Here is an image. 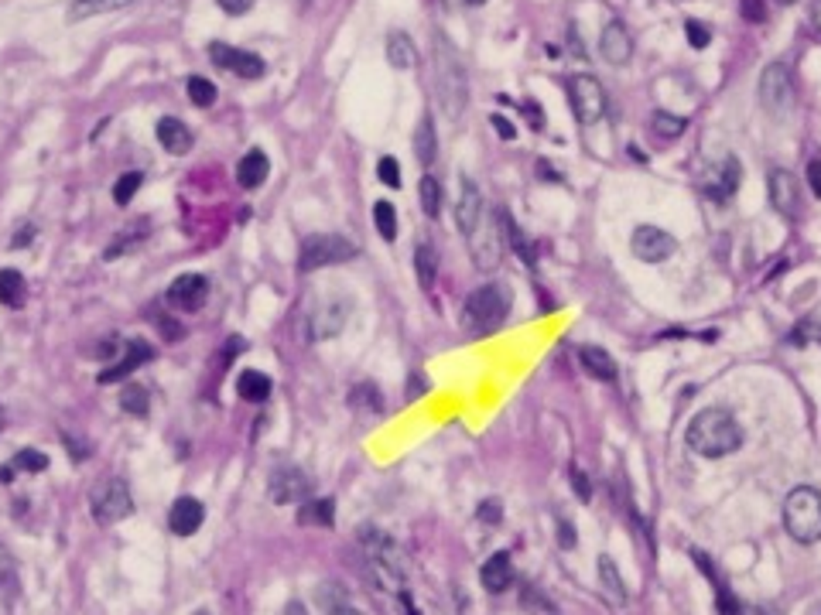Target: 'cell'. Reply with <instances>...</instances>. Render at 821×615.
I'll use <instances>...</instances> for the list:
<instances>
[{"mask_svg": "<svg viewBox=\"0 0 821 615\" xmlns=\"http://www.w3.org/2000/svg\"><path fill=\"white\" fill-rule=\"evenodd\" d=\"M600 48H602V59H606V62H613V66H626V62H630V55H633V38H630L626 24L623 21L606 24V28H602Z\"/></svg>", "mask_w": 821, "mask_h": 615, "instance_id": "9a60e30c", "label": "cell"}, {"mask_svg": "<svg viewBox=\"0 0 821 615\" xmlns=\"http://www.w3.org/2000/svg\"><path fill=\"white\" fill-rule=\"evenodd\" d=\"M377 178L383 181V185H387V188H398V185H400V164L394 161V157H380Z\"/></svg>", "mask_w": 821, "mask_h": 615, "instance_id": "7bdbcfd3", "label": "cell"}, {"mask_svg": "<svg viewBox=\"0 0 821 615\" xmlns=\"http://www.w3.org/2000/svg\"><path fill=\"white\" fill-rule=\"evenodd\" d=\"M770 198H774V209H777V212H784V216L794 212V205H798V181H794L791 172L780 168V172L770 175Z\"/></svg>", "mask_w": 821, "mask_h": 615, "instance_id": "cb8c5ba5", "label": "cell"}, {"mask_svg": "<svg viewBox=\"0 0 821 615\" xmlns=\"http://www.w3.org/2000/svg\"><path fill=\"white\" fill-rule=\"evenodd\" d=\"M808 185H811V192L821 198V161H811V164H808Z\"/></svg>", "mask_w": 821, "mask_h": 615, "instance_id": "816d5d0a", "label": "cell"}, {"mask_svg": "<svg viewBox=\"0 0 821 615\" xmlns=\"http://www.w3.org/2000/svg\"><path fill=\"white\" fill-rule=\"evenodd\" d=\"M422 209L424 216H431V220L442 212V185H439V178H422Z\"/></svg>", "mask_w": 821, "mask_h": 615, "instance_id": "e575fe53", "label": "cell"}, {"mask_svg": "<svg viewBox=\"0 0 821 615\" xmlns=\"http://www.w3.org/2000/svg\"><path fill=\"white\" fill-rule=\"evenodd\" d=\"M483 220V196L476 188V181L463 178V192H459V205H455V222L463 229V236H469Z\"/></svg>", "mask_w": 821, "mask_h": 615, "instance_id": "d6986e66", "label": "cell"}, {"mask_svg": "<svg viewBox=\"0 0 821 615\" xmlns=\"http://www.w3.org/2000/svg\"><path fill=\"white\" fill-rule=\"evenodd\" d=\"M489 124L496 127V133H500L503 140H513V133H517V131H513V124H507V116H500V113H493V116H489Z\"/></svg>", "mask_w": 821, "mask_h": 615, "instance_id": "f907efd6", "label": "cell"}, {"mask_svg": "<svg viewBox=\"0 0 821 615\" xmlns=\"http://www.w3.org/2000/svg\"><path fill=\"white\" fill-rule=\"evenodd\" d=\"M578 363H582L585 373L596 376V379H606V383L616 379V363H613V355L606 349H600V346H582V349H578Z\"/></svg>", "mask_w": 821, "mask_h": 615, "instance_id": "603a6c76", "label": "cell"}, {"mask_svg": "<svg viewBox=\"0 0 821 615\" xmlns=\"http://www.w3.org/2000/svg\"><path fill=\"white\" fill-rule=\"evenodd\" d=\"M11 571V557H7V550L0 547V574H7Z\"/></svg>", "mask_w": 821, "mask_h": 615, "instance_id": "6f0895ef", "label": "cell"}, {"mask_svg": "<svg viewBox=\"0 0 821 615\" xmlns=\"http://www.w3.org/2000/svg\"><path fill=\"white\" fill-rule=\"evenodd\" d=\"M0 424H4V414H0Z\"/></svg>", "mask_w": 821, "mask_h": 615, "instance_id": "e7e4bbea", "label": "cell"}, {"mask_svg": "<svg viewBox=\"0 0 821 615\" xmlns=\"http://www.w3.org/2000/svg\"><path fill=\"white\" fill-rule=\"evenodd\" d=\"M0 305L21 308L24 305V277L21 270H0Z\"/></svg>", "mask_w": 821, "mask_h": 615, "instance_id": "f1b7e54d", "label": "cell"}, {"mask_svg": "<svg viewBox=\"0 0 821 615\" xmlns=\"http://www.w3.org/2000/svg\"><path fill=\"white\" fill-rule=\"evenodd\" d=\"M500 222H503V233L511 236V246H513V250H517V253H520V257H524L527 264H534L531 246H527V240H524V233L517 229V222L511 220V212H503V209H500Z\"/></svg>", "mask_w": 821, "mask_h": 615, "instance_id": "f35d334b", "label": "cell"}, {"mask_svg": "<svg viewBox=\"0 0 821 615\" xmlns=\"http://www.w3.org/2000/svg\"><path fill=\"white\" fill-rule=\"evenodd\" d=\"M511 311V291L503 284H483L466 298V322L469 329L489 331L496 329Z\"/></svg>", "mask_w": 821, "mask_h": 615, "instance_id": "5b68a950", "label": "cell"}, {"mask_svg": "<svg viewBox=\"0 0 821 615\" xmlns=\"http://www.w3.org/2000/svg\"><path fill=\"white\" fill-rule=\"evenodd\" d=\"M811 21H815V28L821 31V0H815V7H811Z\"/></svg>", "mask_w": 821, "mask_h": 615, "instance_id": "9f6ffc18", "label": "cell"}, {"mask_svg": "<svg viewBox=\"0 0 821 615\" xmlns=\"http://www.w3.org/2000/svg\"><path fill=\"white\" fill-rule=\"evenodd\" d=\"M144 185V175L141 172H127L124 178H117V185H113V198H117V205H127L133 196H137V188Z\"/></svg>", "mask_w": 821, "mask_h": 615, "instance_id": "74e56055", "label": "cell"}, {"mask_svg": "<svg viewBox=\"0 0 821 615\" xmlns=\"http://www.w3.org/2000/svg\"><path fill=\"white\" fill-rule=\"evenodd\" d=\"M387 62L394 68H411L418 66V48L404 31H390L387 35Z\"/></svg>", "mask_w": 821, "mask_h": 615, "instance_id": "484cf974", "label": "cell"}, {"mask_svg": "<svg viewBox=\"0 0 821 615\" xmlns=\"http://www.w3.org/2000/svg\"><path fill=\"white\" fill-rule=\"evenodd\" d=\"M743 18L760 24V21H767V11H763V4H760V0H743Z\"/></svg>", "mask_w": 821, "mask_h": 615, "instance_id": "bcb514c9", "label": "cell"}, {"mask_svg": "<svg viewBox=\"0 0 821 615\" xmlns=\"http://www.w3.org/2000/svg\"><path fill=\"white\" fill-rule=\"evenodd\" d=\"M688 127L685 116H671V113H654V131L661 137H678V133Z\"/></svg>", "mask_w": 821, "mask_h": 615, "instance_id": "60d3db41", "label": "cell"}, {"mask_svg": "<svg viewBox=\"0 0 821 615\" xmlns=\"http://www.w3.org/2000/svg\"><path fill=\"white\" fill-rule=\"evenodd\" d=\"M739 181H743L739 161H736V157H726V161L712 172L709 185H705V196L715 198V202H729V198L736 196V188H739Z\"/></svg>", "mask_w": 821, "mask_h": 615, "instance_id": "ac0fdd59", "label": "cell"}, {"mask_svg": "<svg viewBox=\"0 0 821 615\" xmlns=\"http://www.w3.org/2000/svg\"><path fill=\"white\" fill-rule=\"evenodd\" d=\"M374 222H377V233L387 243L398 236V212H394L390 202H377V205H374Z\"/></svg>", "mask_w": 821, "mask_h": 615, "instance_id": "d590c367", "label": "cell"}, {"mask_svg": "<svg viewBox=\"0 0 821 615\" xmlns=\"http://www.w3.org/2000/svg\"><path fill=\"white\" fill-rule=\"evenodd\" d=\"M151 359H155V349H151V342L137 339V342H131V346H127V352L117 359V366H110V370H103V373H100V383H120V379H127V376H131L137 366H144V363H151Z\"/></svg>", "mask_w": 821, "mask_h": 615, "instance_id": "e0dca14e", "label": "cell"}, {"mask_svg": "<svg viewBox=\"0 0 821 615\" xmlns=\"http://www.w3.org/2000/svg\"><path fill=\"white\" fill-rule=\"evenodd\" d=\"M240 396L244 400H254V403H261V400H267L270 396V390H274V383H270V376L267 373H257V370H246L244 376H240Z\"/></svg>", "mask_w": 821, "mask_h": 615, "instance_id": "f546056e", "label": "cell"}, {"mask_svg": "<svg viewBox=\"0 0 821 615\" xmlns=\"http://www.w3.org/2000/svg\"><path fill=\"white\" fill-rule=\"evenodd\" d=\"M120 407H124L127 414H133V418H144V414L151 411V394H148L141 383H127V387L120 390Z\"/></svg>", "mask_w": 821, "mask_h": 615, "instance_id": "d6a6232c", "label": "cell"}, {"mask_svg": "<svg viewBox=\"0 0 821 615\" xmlns=\"http://www.w3.org/2000/svg\"><path fill=\"white\" fill-rule=\"evenodd\" d=\"M568 100H572L578 124H585V127H592L606 113V89H602L596 76H572L568 79Z\"/></svg>", "mask_w": 821, "mask_h": 615, "instance_id": "ba28073f", "label": "cell"}, {"mask_svg": "<svg viewBox=\"0 0 821 615\" xmlns=\"http://www.w3.org/2000/svg\"><path fill=\"white\" fill-rule=\"evenodd\" d=\"M209 55H213V62L220 68H226V72H233V76H240V79H261L267 72L264 59L261 55H254V52H244V48H229V44H209Z\"/></svg>", "mask_w": 821, "mask_h": 615, "instance_id": "7c38bea8", "label": "cell"}, {"mask_svg": "<svg viewBox=\"0 0 821 615\" xmlns=\"http://www.w3.org/2000/svg\"><path fill=\"white\" fill-rule=\"evenodd\" d=\"M93 516L100 523H117V520H127L133 513V496H131V485L124 479H107L93 489Z\"/></svg>", "mask_w": 821, "mask_h": 615, "instance_id": "52a82bcc", "label": "cell"}, {"mask_svg": "<svg viewBox=\"0 0 821 615\" xmlns=\"http://www.w3.org/2000/svg\"><path fill=\"white\" fill-rule=\"evenodd\" d=\"M784 527L798 544L821 540V492L811 485H798L784 499Z\"/></svg>", "mask_w": 821, "mask_h": 615, "instance_id": "277c9868", "label": "cell"}, {"mask_svg": "<svg viewBox=\"0 0 821 615\" xmlns=\"http://www.w3.org/2000/svg\"><path fill=\"white\" fill-rule=\"evenodd\" d=\"M719 615H743V609L733 602V595L726 588H719Z\"/></svg>", "mask_w": 821, "mask_h": 615, "instance_id": "c3c4849f", "label": "cell"}, {"mask_svg": "<svg viewBox=\"0 0 821 615\" xmlns=\"http://www.w3.org/2000/svg\"><path fill=\"white\" fill-rule=\"evenodd\" d=\"M144 233H148V226H141V229L133 226V229H127V233H124L120 240H117V243H110V246H107V253H103V257H107V260H117V257H124V250H127V246H131L133 240H141Z\"/></svg>", "mask_w": 821, "mask_h": 615, "instance_id": "b9f144b4", "label": "cell"}, {"mask_svg": "<svg viewBox=\"0 0 821 615\" xmlns=\"http://www.w3.org/2000/svg\"><path fill=\"white\" fill-rule=\"evenodd\" d=\"M267 172H270V164H267V154L264 151H250L237 164V181H240V188H261L267 181Z\"/></svg>", "mask_w": 821, "mask_h": 615, "instance_id": "d4e9b609", "label": "cell"}, {"mask_svg": "<svg viewBox=\"0 0 821 615\" xmlns=\"http://www.w3.org/2000/svg\"><path fill=\"white\" fill-rule=\"evenodd\" d=\"M285 615H309V609H305L302 602H288V609H285Z\"/></svg>", "mask_w": 821, "mask_h": 615, "instance_id": "db71d44e", "label": "cell"}, {"mask_svg": "<svg viewBox=\"0 0 821 615\" xmlns=\"http://www.w3.org/2000/svg\"><path fill=\"white\" fill-rule=\"evenodd\" d=\"M685 31H688V42H691V48H705V44L712 42V31H709V28H705V24L688 21V24H685Z\"/></svg>", "mask_w": 821, "mask_h": 615, "instance_id": "f6af8a7d", "label": "cell"}, {"mask_svg": "<svg viewBox=\"0 0 821 615\" xmlns=\"http://www.w3.org/2000/svg\"><path fill=\"white\" fill-rule=\"evenodd\" d=\"M31 236H35V233H31V229H21V233H18V236H14V246H21V243H28V240H31Z\"/></svg>", "mask_w": 821, "mask_h": 615, "instance_id": "94428289", "label": "cell"}, {"mask_svg": "<svg viewBox=\"0 0 821 615\" xmlns=\"http://www.w3.org/2000/svg\"><path fill=\"white\" fill-rule=\"evenodd\" d=\"M483 588L487 592H507L513 581V564H511V554H493L487 564H483Z\"/></svg>", "mask_w": 821, "mask_h": 615, "instance_id": "7402d4cb", "label": "cell"}, {"mask_svg": "<svg viewBox=\"0 0 821 615\" xmlns=\"http://www.w3.org/2000/svg\"><path fill=\"white\" fill-rule=\"evenodd\" d=\"M350 308H353V301L346 294H339V291L311 294L305 308H302V339L305 342H322V339L339 335L346 318H350Z\"/></svg>", "mask_w": 821, "mask_h": 615, "instance_id": "3957f363", "label": "cell"}, {"mask_svg": "<svg viewBox=\"0 0 821 615\" xmlns=\"http://www.w3.org/2000/svg\"><path fill=\"white\" fill-rule=\"evenodd\" d=\"M558 540H561V547H576V533L568 523H558Z\"/></svg>", "mask_w": 821, "mask_h": 615, "instance_id": "f5cc1de1", "label": "cell"}, {"mask_svg": "<svg viewBox=\"0 0 821 615\" xmlns=\"http://www.w3.org/2000/svg\"><path fill=\"white\" fill-rule=\"evenodd\" d=\"M743 444V431L726 411H702L688 424V448L702 459H726Z\"/></svg>", "mask_w": 821, "mask_h": 615, "instance_id": "7a4b0ae2", "label": "cell"}, {"mask_svg": "<svg viewBox=\"0 0 821 615\" xmlns=\"http://www.w3.org/2000/svg\"><path fill=\"white\" fill-rule=\"evenodd\" d=\"M415 154H418V161H422L424 168H431V161H435V124H431V116H422V124H418V131H415Z\"/></svg>", "mask_w": 821, "mask_h": 615, "instance_id": "83f0119b", "label": "cell"}, {"mask_svg": "<svg viewBox=\"0 0 821 615\" xmlns=\"http://www.w3.org/2000/svg\"><path fill=\"white\" fill-rule=\"evenodd\" d=\"M11 465L21 468V472H44V468H48V455H44V451H35V448H21Z\"/></svg>", "mask_w": 821, "mask_h": 615, "instance_id": "ab89813d", "label": "cell"}, {"mask_svg": "<svg viewBox=\"0 0 821 615\" xmlns=\"http://www.w3.org/2000/svg\"><path fill=\"white\" fill-rule=\"evenodd\" d=\"M600 592H602V598L616 609V612L626 609V585H623V574H620L616 561H613L609 554H602L600 557Z\"/></svg>", "mask_w": 821, "mask_h": 615, "instance_id": "ffe728a7", "label": "cell"}, {"mask_svg": "<svg viewBox=\"0 0 821 615\" xmlns=\"http://www.w3.org/2000/svg\"><path fill=\"white\" fill-rule=\"evenodd\" d=\"M133 0H76L72 11H68V21H83V18H96V14H107V11H120Z\"/></svg>", "mask_w": 821, "mask_h": 615, "instance_id": "4dcf8cb0", "label": "cell"}, {"mask_svg": "<svg viewBox=\"0 0 821 615\" xmlns=\"http://www.w3.org/2000/svg\"><path fill=\"white\" fill-rule=\"evenodd\" d=\"M216 4H220L229 18H240V14H246V11L254 7V0H216Z\"/></svg>", "mask_w": 821, "mask_h": 615, "instance_id": "7dc6e473", "label": "cell"}, {"mask_svg": "<svg viewBox=\"0 0 821 615\" xmlns=\"http://www.w3.org/2000/svg\"><path fill=\"white\" fill-rule=\"evenodd\" d=\"M202 520H205V509H202V503L199 499H192V496H181V499H175L172 509H168V527H172L175 537H192V533L202 527Z\"/></svg>", "mask_w": 821, "mask_h": 615, "instance_id": "2e32d148", "label": "cell"}, {"mask_svg": "<svg viewBox=\"0 0 821 615\" xmlns=\"http://www.w3.org/2000/svg\"><path fill=\"white\" fill-rule=\"evenodd\" d=\"M335 503L333 499H305L298 509V523L302 527H333Z\"/></svg>", "mask_w": 821, "mask_h": 615, "instance_id": "4316f807", "label": "cell"}, {"mask_svg": "<svg viewBox=\"0 0 821 615\" xmlns=\"http://www.w3.org/2000/svg\"><path fill=\"white\" fill-rule=\"evenodd\" d=\"M333 615H363V612H359V609H353V605H346V602H339Z\"/></svg>", "mask_w": 821, "mask_h": 615, "instance_id": "11a10c76", "label": "cell"}, {"mask_svg": "<svg viewBox=\"0 0 821 615\" xmlns=\"http://www.w3.org/2000/svg\"><path fill=\"white\" fill-rule=\"evenodd\" d=\"M205 294H209V281L205 277H199V274H185V277H178L175 284L168 287V305L172 308H181V311H199L202 301H205Z\"/></svg>", "mask_w": 821, "mask_h": 615, "instance_id": "5bb4252c", "label": "cell"}, {"mask_svg": "<svg viewBox=\"0 0 821 615\" xmlns=\"http://www.w3.org/2000/svg\"><path fill=\"white\" fill-rule=\"evenodd\" d=\"M157 140H161V148L168 154H189V148H192V131H189L181 120H175V116H161V120H157Z\"/></svg>", "mask_w": 821, "mask_h": 615, "instance_id": "44dd1931", "label": "cell"}, {"mask_svg": "<svg viewBox=\"0 0 821 615\" xmlns=\"http://www.w3.org/2000/svg\"><path fill=\"white\" fill-rule=\"evenodd\" d=\"M777 4H798V0H777Z\"/></svg>", "mask_w": 821, "mask_h": 615, "instance_id": "be15d7a7", "label": "cell"}, {"mask_svg": "<svg viewBox=\"0 0 821 615\" xmlns=\"http://www.w3.org/2000/svg\"><path fill=\"white\" fill-rule=\"evenodd\" d=\"M415 274H418L422 287H431L439 277V253L428 243H418V250H415Z\"/></svg>", "mask_w": 821, "mask_h": 615, "instance_id": "1f68e13d", "label": "cell"}, {"mask_svg": "<svg viewBox=\"0 0 821 615\" xmlns=\"http://www.w3.org/2000/svg\"><path fill=\"white\" fill-rule=\"evenodd\" d=\"M11 479H14V465H4L0 468V483H11Z\"/></svg>", "mask_w": 821, "mask_h": 615, "instance_id": "680465c9", "label": "cell"}, {"mask_svg": "<svg viewBox=\"0 0 821 615\" xmlns=\"http://www.w3.org/2000/svg\"><path fill=\"white\" fill-rule=\"evenodd\" d=\"M568 483H572V489L578 492V499H582V503H592V483H589V475H585L582 468H576V465H572V475H568Z\"/></svg>", "mask_w": 821, "mask_h": 615, "instance_id": "ee69618b", "label": "cell"}, {"mask_svg": "<svg viewBox=\"0 0 821 615\" xmlns=\"http://www.w3.org/2000/svg\"><path fill=\"white\" fill-rule=\"evenodd\" d=\"M500 516H503V509H500V503H483L479 506V520L483 523H500Z\"/></svg>", "mask_w": 821, "mask_h": 615, "instance_id": "681fc988", "label": "cell"}, {"mask_svg": "<svg viewBox=\"0 0 821 615\" xmlns=\"http://www.w3.org/2000/svg\"><path fill=\"white\" fill-rule=\"evenodd\" d=\"M404 609H407V615H418V609L411 605V598H404Z\"/></svg>", "mask_w": 821, "mask_h": 615, "instance_id": "6125c7cd", "label": "cell"}, {"mask_svg": "<svg viewBox=\"0 0 821 615\" xmlns=\"http://www.w3.org/2000/svg\"><path fill=\"white\" fill-rule=\"evenodd\" d=\"M185 92H189V100L196 103V107H213L216 103V86L209 83V79H202V76H192L189 83H185Z\"/></svg>", "mask_w": 821, "mask_h": 615, "instance_id": "8d00e7d4", "label": "cell"}, {"mask_svg": "<svg viewBox=\"0 0 821 615\" xmlns=\"http://www.w3.org/2000/svg\"><path fill=\"white\" fill-rule=\"evenodd\" d=\"M350 407H356L359 414H380L383 411V396L377 394V387H370V383H359V387H353V394H350Z\"/></svg>", "mask_w": 821, "mask_h": 615, "instance_id": "836d02e7", "label": "cell"}, {"mask_svg": "<svg viewBox=\"0 0 821 615\" xmlns=\"http://www.w3.org/2000/svg\"><path fill=\"white\" fill-rule=\"evenodd\" d=\"M356 246L346 236H335V233H318V236H309L302 240V257H298V270H322V267H335L353 260Z\"/></svg>", "mask_w": 821, "mask_h": 615, "instance_id": "8992f818", "label": "cell"}, {"mask_svg": "<svg viewBox=\"0 0 821 615\" xmlns=\"http://www.w3.org/2000/svg\"><path fill=\"white\" fill-rule=\"evenodd\" d=\"M760 103L774 116H787V110L794 107V79L784 62H774V66L763 68L760 76Z\"/></svg>", "mask_w": 821, "mask_h": 615, "instance_id": "9c48e42d", "label": "cell"}, {"mask_svg": "<svg viewBox=\"0 0 821 615\" xmlns=\"http://www.w3.org/2000/svg\"><path fill=\"white\" fill-rule=\"evenodd\" d=\"M435 96L445 116L459 124L469 107V79L459 48L445 35H435Z\"/></svg>", "mask_w": 821, "mask_h": 615, "instance_id": "6da1fadb", "label": "cell"}, {"mask_svg": "<svg viewBox=\"0 0 821 615\" xmlns=\"http://www.w3.org/2000/svg\"><path fill=\"white\" fill-rule=\"evenodd\" d=\"M763 615H770V612H763Z\"/></svg>", "mask_w": 821, "mask_h": 615, "instance_id": "03108f58", "label": "cell"}, {"mask_svg": "<svg viewBox=\"0 0 821 615\" xmlns=\"http://www.w3.org/2000/svg\"><path fill=\"white\" fill-rule=\"evenodd\" d=\"M469 246H472V260L479 270H493L503 260V226L496 222H483L469 233Z\"/></svg>", "mask_w": 821, "mask_h": 615, "instance_id": "30bf717a", "label": "cell"}, {"mask_svg": "<svg viewBox=\"0 0 821 615\" xmlns=\"http://www.w3.org/2000/svg\"><path fill=\"white\" fill-rule=\"evenodd\" d=\"M309 489H311V483L305 472H298V468H281V472L270 475L267 496H270V503L288 506V503H302V499L309 496Z\"/></svg>", "mask_w": 821, "mask_h": 615, "instance_id": "4fadbf2b", "label": "cell"}, {"mask_svg": "<svg viewBox=\"0 0 821 615\" xmlns=\"http://www.w3.org/2000/svg\"><path fill=\"white\" fill-rule=\"evenodd\" d=\"M537 172H541V178H558V175H555V168H551V164H544V161L537 164Z\"/></svg>", "mask_w": 821, "mask_h": 615, "instance_id": "91938a15", "label": "cell"}, {"mask_svg": "<svg viewBox=\"0 0 821 615\" xmlns=\"http://www.w3.org/2000/svg\"><path fill=\"white\" fill-rule=\"evenodd\" d=\"M630 246H633L637 260H644V264H664V260H671V253L678 250L674 236L664 233V229H657V226H637Z\"/></svg>", "mask_w": 821, "mask_h": 615, "instance_id": "8fae6325", "label": "cell"}]
</instances>
